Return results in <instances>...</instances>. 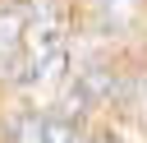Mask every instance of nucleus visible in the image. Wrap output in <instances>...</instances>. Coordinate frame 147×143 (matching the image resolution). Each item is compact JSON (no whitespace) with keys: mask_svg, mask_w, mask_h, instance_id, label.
Wrapping results in <instances>:
<instances>
[{"mask_svg":"<svg viewBox=\"0 0 147 143\" xmlns=\"http://www.w3.org/2000/svg\"><path fill=\"white\" fill-rule=\"evenodd\" d=\"M18 42V18H0V46H14Z\"/></svg>","mask_w":147,"mask_h":143,"instance_id":"obj_3","label":"nucleus"},{"mask_svg":"<svg viewBox=\"0 0 147 143\" xmlns=\"http://www.w3.org/2000/svg\"><path fill=\"white\" fill-rule=\"evenodd\" d=\"M92 143H110V138H92Z\"/></svg>","mask_w":147,"mask_h":143,"instance_id":"obj_4","label":"nucleus"},{"mask_svg":"<svg viewBox=\"0 0 147 143\" xmlns=\"http://www.w3.org/2000/svg\"><path fill=\"white\" fill-rule=\"evenodd\" d=\"M133 14H138L133 0H101V18H106V28H129Z\"/></svg>","mask_w":147,"mask_h":143,"instance_id":"obj_2","label":"nucleus"},{"mask_svg":"<svg viewBox=\"0 0 147 143\" xmlns=\"http://www.w3.org/2000/svg\"><path fill=\"white\" fill-rule=\"evenodd\" d=\"M115 97V74L106 69V65H87V69H78V78L69 83V97H64V111L74 115V111H96V106H106Z\"/></svg>","mask_w":147,"mask_h":143,"instance_id":"obj_1","label":"nucleus"}]
</instances>
